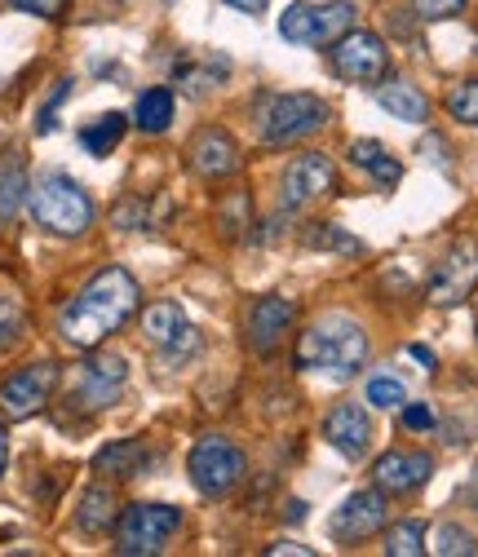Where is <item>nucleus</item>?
Returning <instances> with one entry per match:
<instances>
[{"instance_id": "f257e3e1", "label": "nucleus", "mask_w": 478, "mask_h": 557, "mask_svg": "<svg viewBox=\"0 0 478 557\" xmlns=\"http://www.w3.org/2000/svg\"><path fill=\"white\" fill-rule=\"evenodd\" d=\"M133 310H138V278L120 265H107L81 288V297L62 306L58 332L72 345H81V350H94V345H102L115 327L133 319Z\"/></svg>"}, {"instance_id": "f03ea898", "label": "nucleus", "mask_w": 478, "mask_h": 557, "mask_svg": "<svg viewBox=\"0 0 478 557\" xmlns=\"http://www.w3.org/2000/svg\"><path fill=\"white\" fill-rule=\"evenodd\" d=\"M368 359V332L351 314H328L302 332L297 363L328 381H351Z\"/></svg>"}, {"instance_id": "7ed1b4c3", "label": "nucleus", "mask_w": 478, "mask_h": 557, "mask_svg": "<svg viewBox=\"0 0 478 557\" xmlns=\"http://www.w3.org/2000/svg\"><path fill=\"white\" fill-rule=\"evenodd\" d=\"M32 218L49 231V235H62V239H76L94 226V199L89 190L66 177V173H45L36 186H32Z\"/></svg>"}, {"instance_id": "20e7f679", "label": "nucleus", "mask_w": 478, "mask_h": 557, "mask_svg": "<svg viewBox=\"0 0 478 557\" xmlns=\"http://www.w3.org/2000/svg\"><path fill=\"white\" fill-rule=\"evenodd\" d=\"M261 143L270 147H284L297 143L306 133H319L328 124V102L315 94H275V98H261Z\"/></svg>"}, {"instance_id": "39448f33", "label": "nucleus", "mask_w": 478, "mask_h": 557, "mask_svg": "<svg viewBox=\"0 0 478 557\" xmlns=\"http://www.w3.org/2000/svg\"><path fill=\"white\" fill-rule=\"evenodd\" d=\"M177 527H182V509L173 505H128L115 518V553L151 557L177 535Z\"/></svg>"}, {"instance_id": "423d86ee", "label": "nucleus", "mask_w": 478, "mask_h": 557, "mask_svg": "<svg viewBox=\"0 0 478 557\" xmlns=\"http://www.w3.org/2000/svg\"><path fill=\"white\" fill-rule=\"evenodd\" d=\"M186 469H191V482L199 486V496H213V500H218V496L235 492V486L244 482L248 460H244V451H240L231 438L209 434V438H199V443L191 447Z\"/></svg>"}, {"instance_id": "0eeeda50", "label": "nucleus", "mask_w": 478, "mask_h": 557, "mask_svg": "<svg viewBox=\"0 0 478 557\" xmlns=\"http://www.w3.org/2000/svg\"><path fill=\"white\" fill-rule=\"evenodd\" d=\"M351 0H323V5H289L280 14V36L293 45H332L355 27Z\"/></svg>"}, {"instance_id": "6e6552de", "label": "nucleus", "mask_w": 478, "mask_h": 557, "mask_svg": "<svg viewBox=\"0 0 478 557\" xmlns=\"http://www.w3.org/2000/svg\"><path fill=\"white\" fill-rule=\"evenodd\" d=\"M332 66L355 85H377L390 72V53L372 32H355L351 27L341 40H332Z\"/></svg>"}, {"instance_id": "1a4fd4ad", "label": "nucleus", "mask_w": 478, "mask_h": 557, "mask_svg": "<svg viewBox=\"0 0 478 557\" xmlns=\"http://www.w3.org/2000/svg\"><path fill=\"white\" fill-rule=\"evenodd\" d=\"M53 385H58V368L53 363L19 368L14 376L0 381V411H5L10 421H27V416H36L49 403Z\"/></svg>"}, {"instance_id": "9d476101", "label": "nucleus", "mask_w": 478, "mask_h": 557, "mask_svg": "<svg viewBox=\"0 0 478 557\" xmlns=\"http://www.w3.org/2000/svg\"><path fill=\"white\" fill-rule=\"evenodd\" d=\"M474 288H478V244L456 239L430 278V301L434 306H461Z\"/></svg>"}, {"instance_id": "9b49d317", "label": "nucleus", "mask_w": 478, "mask_h": 557, "mask_svg": "<svg viewBox=\"0 0 478 557\" xmlns=\"http://www.w3.org/2000/svg\"><path fill=\"white\" fill-rule=\"evenodd\" d=\"M124 376H128V368H124L120 355H98V359H89V363L76 372L72 403H76V407H89V411H94V407H107V403L120 398Z\"/></svg>"}, {"instance_id": "f8f14e48", "label": "nucleus", "mask_w": 478, "mask_h": 557, "mask_svg": "<svg viewBox=\"0 0 478 557\" xmlns=\"http://www.w3.org/2000/svg\"><path fill=\"white\" fill-rule=\"evenodd\" d=\"M323 438L346 456V460H364L368 447H372V421L368 411L355 407V403H336L328 416H323Z\"/></svg>"}, {"instance_id": "ddd939ff", "label": "nucleus", "mask_w": 478, "mask_h": 557, "mask_svg": "<svg viewBox=\"0 0 478 557\" xmlns=\"http://www.w3.org/2000/svg\"><path fill=\"white\" fill-rule=\"evenodd\" d=\"M336 182V169L328 156H297L284 169V208H306L315 199H323Z\"/></svg>"}, {"instance_id": "4468645a", "label": "nucleus", "mask_w": 478, "mask_h": 557, "mask_svg": "<svg viewBox=\"0 0 478 557\" xmlns=\"http://www.w3.org/2000/svg\"><path fill=\"white\" fill-rule=\"evenodd\" d=\"M381 527H385V496H377V492H355L346 505L332 513V522H328V531H332L336 540H346V544L368 540V535H377Z\"/></svg>"}, {"instance_id": "2eb2a0df", "label": "nucleus", "mask_w": 478, "mask_h": 557, "mask_svg": "<svg viewBox=\"0 0 478 557\" xmlns=\"http://www.w3.org/2000/svg\"><path fill=\"white\" fill-rule=\"evenodd\" d=\"M143 332H147L151 345H160L164 355H191L195 350V327L186 323L182 306H173V301H156L143 314Z\"/></svg>"}, {"instance_id": "dca6fc26", "label": "nucleus", "mask_w": 478, "mask_h": 557, "mask_svg": "<svg viewBox=\"0 0 478 557\" xmlns=\"http://www.w3.org/2000/svg\"><path fill=\"white\" fill-rule=\"evenodd\" d=\"M372 473H377V486H381V492L403 496V492H417V486L430 482L434 460H430L426 451H385V456L377 460Z\"/></svg>"}, {"instance_id": "f3484780", "label": "nucleus", "mask_w": 478, "mask_h": 557, "mask_svg": "<svg viewBox=\"0 0 478 557\" xmlns=\"http://www.w3.org/2000/svg\"><path fill=\"white\" fill-rule=\"evenodd\" d=\"M293 319H297L293 301H284V297H261V301L248 310V341H253V350H257V355H270V350H275V345L284 341V332L293 327Z\"/></svg>"}, {"instance_id": "a211bd4d", "label": "nucleus", "mask_w": 478, "mask_h": 557, "mask_svg": "<svg viewBox=\"0 0 478 557\" xmlns=\"http://www.w3.org/2000/svg\"><path fill=\"white\" fill-rule=\"evenodd\" d=\"M191 169L199 177H231L240 169V151L231 143V133H222V128L195 133V143H191Z\"/></svg>"}, {"instance_id": "6ab92c4d", "label": "nucleus", "mask_w": 478, "mask_h": 557, "mask_svg": "<svg viewBox=\"0 0 478 557\" xmlns=\"http://www.w3.org/2000/svg\"><path fill=\"white\" fill-rule=\"evenodd\" d=\"M377 107L390 111L394 120L403 124H426L430 120V98L417 89V85H407V81H385L377 89Z\"/></svg>"}, {"instance_id": "aec40b11", "label": "nucleus", "mask_w": 478, "mask_h": 557, "mask_svg": "<svg viewBox=\"0 0 478 557\" xmlns=\"http://www.w3.org/2000/svg\"><path fill=\"white\" fill-rule=\"evenodd\" d=\"M27 199V164L19 151L0 156V222H14Z\"/></svg>"}, {"instance_id": "412c9836", "label": "nucleus", "mask_w": 478, "mask_h": 557, "mask_svg": "<svg viewBox=\"0 0 478 557\" xmlns=\"http://www.w3.org/2000/svg\"><path fill=\"white\" fill-rule=\"evenodd\" d=\"M147 460H151V451L143 443H111V447L98 451L94 469L98 473H111V478H138L147 469Z\"/></svg>"}, {"instance_id": "4be33fe9", "label": "nucleus", "mask_w": 478, "mask_h": 557, "mask_svg": "<svg viewBox=\"0 0 478 557\" xmlns=\"http://www.w3.org/2000/svg\"><path fill=\"white\" fill-rule=\"evenodd\" d=\"M120 505H115V492H107V486H89L85 492V500H81V531H89V535H102V531H111L115 527V513Z\"/></svg>"}, {"instance_id": "5701e85b", "label": "nucleus", "mask_w": 478, "mask_h": 557, "mask_svg": "<svg viewBox=\"0 0 478 557\" xmlns=\"http://www.w3.org/2000/svg\"><path fill=\"white\" fill-rule=\"evenodd\" d=\"M124 128H128V120H124L120 111H107V115H98L94 124L81 128V147H85L89 156H111V151L120 147Z\"/></svg>"}, {"instance_id": "b1692460", "label": "nucleus", "mask_w": 478, "mask_h": 557, "mask_svg": "<svg viewBox=\"0 0 478 557\" xmlns=\"http://www.w3.org/2000/svg\"><path fill=\"white\" fill-rule=\"evenodd\" d=\"M351 164H355V169H364V173H372L381 186H394V182L403 177L399 160H394L381 143H355V147H351Z\"/></svg>"}, {"instance_id": "393cba45", "label": "nucleus", "mask_w": 478, "mask_h": 557, "mask_svg": "<svg viewBox=\"0 0 478 557\" xmlns=\"http://www.w3.org/2000/svg\"><path fill=\"white\" fill-rule=\"evenodd\" d=\"M133 120H138L143 133H164L173 124V94L169 89H147L138 98V111H133Z\"/></svg>"}, {"instance_id": "a878e982", "label": "nucleus", "mask_w": 478, "mask_h": 557, "mask_svg": "<svg viewBox=\"0 0 478 557\" xmlns=\"http://www.w3.org/2000/svg\"><path fill=\"white\" fill-rule=\"evenodd\" d=\"M385 553L390 557H421L426 553V527L421 522H399V527H390L385 531Z\"/></svg>"}, {"instance_id": "bb28decb", "label": "nucleus", "mask_w": 478, "mask_h": 557, "mask_svg": "<svg viewBox=\"0 0 478 557\" xmlns=\"http://www.w3.org/2000/svg\"><path fill=\"white\" fill-rule=\"evenodd\" d=\"M434 553H443V557H474V553H478V540H474L465 527L443 522V527L434 531Z\"/></svg>"}, {"instance_id": "cd10ccee", "label": "nucleus", "mask_w": 478, "mask_h": 557, "mask_svg": "<svg viewBox=\"0 0 478 557\" xmlns=\"http://www.w3.org/2000/svg\"><path fill=\"white\" fill-rule=\"evenodd\" d=\"M448 111H452L461 124H474V128H478V81H461V85L448 94Z\"/></svg>"}, {"instance_id": "c85d7f7f", "label": "nucleus", "mask_w": 478, "mask_h": 557, "mask_svg": "<svg viewBox=\"0 0 478 557\" xmlns=\"http://www.w3.org/2000/svg\"><path fill=\"white\" fill-rule=\"evenodd\" d=\"M23 327H27L23 306H19V301H10V297H0V350H10V345H19V341H23Z\"/></svg>"}, {"instance_id": "c756f323", "label": "nucleus", "mask_w": 478, "mask_h": 557, "mask_svg": "<svg viewBox=\"0 0 478 557\" xmlns=\"http://www.w3.org/2000/svg\"><path fill=\"white\" fill-rule=\"evenodd\" d=\"M368 403L381 407V411H390V407H403L407 394H403V385H399L394 376H372V381H368Z\"/></svg>"}, {"instance_id": "7c9ffc66", "label": "nucleus", "mask_w": 478, "mask_h": 557, "mask_svg": "<svg viewBox=\"0 0 478 557\" xmlns=\"http://www.w3.org/2000/svg\"><path fill=\"white\" fill-rule=\"evenodd\" d=\"M310 244H315V248H332V252H351V257L364 252V244H359L355 235H341L336 226H319V231L310 235Z\"/></svg>"}, {"instance_id": "2f4dec72", "label": "nucleus", "mask_w": 478, "mask_h": 557, "mask_svg": "<svg viewBox=\"0 0 478 557\" xmlns=\"http://www.w3.org/2000/svg\"><path fill=\"white\" fill-rule=\"evenodd\" d=\"M413 10H417V18L439 23V18H456L465 10V0H413Z\"/></svg>"}, {"instance_id": "473e14b6", "label": "nucleus", "mask_w": 478, "mask_h": 557, "mask_svg": "<svg viewBox=\"0 0 478 557\" xmlns=\"http://www.w3.org/2000/svg\"><path fill=\"white\" fill-rule=\"evenodd\" d=\"M10 10L36 14V18H62V10H66V0H10Z\"/></svg>"}, {"instance_id": "72a5a7b5", "label": "nucleus", "mask_w": 478, "mask_h": 557, "mask_svg": "<svg viewBox=\"0 0 478 557\" xmlns=\"http://www.w3.org/2000/svg\"><path fill=\"white\" fill-rule=\"evenodd\" d=\"M403 430H417V434L434 430V411H430L426 403H413V407H403Z\"/></svg>"}, {"instance_id": "f704fd0d", "label": "nucleus", "mask_w": 478, "mask_h": 557, "mask_svg": "<svg viewBox=\"0 0 478 557\" xmlns=\"http://www.w3.org/2000/svg\"><path fill=\"white\" fill-rule=\"evenodd\" d=\"M66 94H72V85H66V81H62V85H58V94H53V98H49V102L40 107V120H36V133H49V128H53V111H58V102H62Z\"/></svg>"}, {"instance_id": "c9c22d12", "label": "nucleus", "mask_w": 478, "mask_h": 557, "mask_svg": "<svg viewBox=\"0 0 478 557\" xmlns=\"http://www.w3.org/2000/svg\"><path fill=\"white\" fill-rule=\"evenodd\" d=\"M222 5H231V10H240V14H266L270 0H222Z\"/></svg>"}, {"instance_id": "e433bc0d", "label": "nucleus", "mask_w": 478, "mask_h": 557, "mask_svg": "<svg viewBox=\"0 0 478 557\" xmlns=\"http://www.w3.org/2000/svg\"><path fill=\"white\" fill-rule=\"evenodd\" d=\"M407 355H413V359H417L426 372H434V355L426 350V345H407Z\"/></svg>"}, {"instance_id": "4c0bfd02", "label": "nucleus", "mask_w": 478, "mask_h": 557, "mask_svg": "<svg viewBox=\"0 0 478 557\" xmlns=\"http://www.w3.org/2000/svg\"><path fill=\"white\" fill-rule=\"evenodd\" d=\"M10 465V438H5V425H0V473Z\"/></svg>"}, {"instance_id": "58836bf2", "label": "nucleus", "mask_w": 478, "mask_h": 557, "mask_svg": "<svg viewBox=\"0 0 478 557\" xmlns=\"http://www.w3.org/2000/svg\"><path fill=\"white\" fill-rule=\"evenodd\" d=\"M465 500H469V505H478V469H474V478L465 482Z\"/></svg>"}, {"instance_id": "ea45409f", "label": "nucleus", "mask_w": 478, "mask_h": 557, "mask_svg": "<svg viewBox=\"0 0 478 557\" xmlns=\"http://www.w3.org/2000/svg\"><path fill=\"white\" fill-rule=\"evenodd\" d=\"M270 553H293V557H302L306 548H302V544H289V540H284V544H270Z\"/></svg>"}, {"instance_id": "a19ab883", "label": "nucleus", "mask_w": 478, "mask_h": 557, "mask_svg": "<svg viewBox=\"0 0 478 557\" xmlns=\"http://www.w3.org/2000/svg\"><path fill=\"white\" fill-rule=\"evenodd\" d=\"M302 518H306V505H302V500H293V505H289V522H302Z\"/></svg>"}]
</instances>
